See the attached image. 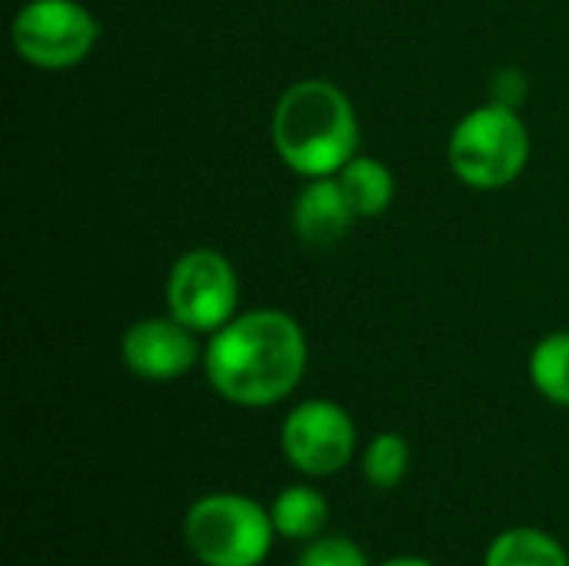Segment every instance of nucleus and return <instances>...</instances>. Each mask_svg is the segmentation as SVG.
I'll return each mask as SVG.
<instances>
[{
    "instance_id": "obj_4",
    "label": "nucleus",
    "mask_w": 569,
    "mask_h": 566,
    "mask_svg": "<svg viewBox=\"0 0 569 566\" xmlns=\"http://www.w3.org/2000/svg\"><path fill=\"white\" fill-rule=\"evenodd\" d=\"M447 157L467 187L500 190L523 173L530 160V130L517 110L483 103L453 127Z\"/></svg>"
},
{
    "instance_id": "obj_16",
    "label": "nucleus",
    "mask_w": 569,
    "mask_h": 566,
    "mask_svg": "<svg viewBox=\"0 0 569 566\" xmlns=\"http://www.w3.org/2000/svg\"><path fill=\"white\" fill-rule=\"evenodd\" d=\"M530 97V83L523 77V70L517 67H503L493 73L490 80V103H500V107H510V110H520Z\"/></svg>"
},
{
    "instance_id": "obj_6",
    "label": "nucleus",
    "mask_w": 569,
    "mask_h": 566,
    "mask_svg": "<svg viewBox=\"0 0 569 566\" xmlns=\"http://www.w3.org/2000/svg\"><path fill=\"white\" fill-rule=\"evenodd\" d=\"M10 40L30 67L67 70L90 57L97 20L80 0H27L13 17Z\"/></svg>"
},
{
    "instance_id": "obj_12",
    "label": "nucleus",
    "mask_w": 569,
    "mask_h": 566,
    "mask_svg": "<svg viewBox=\"0 0 569 566\" xmlns=\"http://www.w3.org/2000/svg\"><path fill=\"white\" fill-rule=\"evenodd\" d=\"M337 183L360 220L380 217L393 203V193H397V180L390 167L377 157H360V153L337 173Z\"/></svg>"
},
{
    "instance_id": "obj_9",
    "label": "nucleus",
    "mask_w": 569,
    "mask_h": 566,
    "mask_svg": "<svg viewBox=\"0 0 569 566\" xmlns=\"http://www.w3.org/2000/svg\"><path fill=\"white\" fill-rule=\"evenodd\" d=\"M357 220L337 177L310 180L290 207V224L307 247H333Z\"/></svg>"
},
{
    "instance_id": "obj_10",
    "label": "nucleus",
    "mask_w": 569,
    "mask_h": 566,
    "mask_svg": "<svg viewBox=\"0 0 569 566\" xmlns=\"http://www.w3.org/2000/svg\"><path fill=\"white\" fill-rule=\"evenodd\" d=\"M270 520L280 540L310 544L327 534L330 504L313 484H287L270 500Z\"/></svg>"
},
{
    "instance_id": "obj_7",
    "label": "nucleus",
    "mask_w": 569,
    "mask_h": 566,
    "mask_svg": "<svg viewBox=\"0 0 569 566\" xmlns=\"http://www.w3.org/2000/svg\"><path fill=\"white\" fill-rule=\"evenodd\" d=\"M167 307L170 317L193 334H217L237 317L240 307V280L233 264L210 247L187 250L167 277Z\"/></svg>"
},
{
    "instance_id": "obj_3",
    "label": "nucleus",
    "mask_w": 569,
    "mask_h": 566,
    "mask_svg": "<svg viewBox=\"0 0 569 566\" xmlns=\"http://www.w3.org/2000/svg\"><path fill=\"white\" fill-rule=\"evenodd\" d=\"M180 534L200 566H263L277 540L270 507L237 490L197 497L183 514Z\"/></svg>"
},
{
    "instance_id": "obj_13",
    "label": "nucleus",
    "mask_w": 569,
    "mask_h": 566,
    "mask_svg": "<svg viewBox=\"0 0 569 566\" xmlns=\"http://www.w3.org/2000/svg\"><path fill=\"white\" fill-rule=\"evenodd\" d=\"M410 474V444L407 437L393 434V430H383L377 434L363 454H360V477L367 487L373 490H393L407 480Z\"/></svg>"
},
{
    "instance_id": "obj_11",
    "label": "nucleus",
    "mask_w": 569,
    "mask_h": 566,
    "mask_svg": "<svg viewBox=\"0 0 569 566\" xmlns=\"http://www.w3.org/2000/svg\"><path fill=\"white\" fill-rule=\"evenodd\" d=\"M483 566H569V554L540 527H507L490 540Z\"/></svg>"
},
{
    "instance_id": "obj_5",
    "label": "nucleus",
    "mask_w": 569,
    "mask_h": 566,
    "mask_svg": "<svg viewBox=\"0 0 569 566\" xmlns=\"http://www.w3.org/2000/svg\"><path fill=\"white\" fill-rule=\"evenodd\" d=\"M357 424L337 400H303L280 424V454L307 480H327L357 457Z\"/></svg>"
},
{
    "instance_id": "obj_15",
    "label": "nucleus",
    "mask_w": 569,
    "mask_h": 566,
    "mask_svg": "<svg viewBox=\"0 0 569 566\" xmlns=\"http://www.w3.org/2000/svg\"><path fill=\"white\" fill-rule=\"evenodd\" d=\"M293 566H370V557L353 537L343 534H323L310 544H303Z\"/></svg>"
},
{
    "instance_id": "obj_8",
    "label": "nucleus",
    "mask_w": 569,
    "mask_h": 566,
    "mask_svg": "<svg viewBox=\"0 0 569 566\" xmlns=\"http://www.w3.org/2000/svg\"><path fill=\"white\" fill-rule=\"evenodd\" d=\"M120 357L133 377L150 384L180 380L187 370L203 364L197 334L177 317H143L130 324L120 340Z\"/></svg>"
},
{
    "instance_id": "obj_2",
    "label": "nucleus",
    "mask_w": 569,
    "mask_h": 566,
    "mask_svg": "<svg viewBox=\"0 0 569 566\" xmlns=\"http://www.w3.org/2000/svg\"><path fill=\"white\" fill-rule=\"evenodd\" d=\"M270 133L280 160L307 180L337 177L357 157L360 143V123L350 97L320 77L297 80L283 90Z\"/></svg>"
},
{
    "instance_id": "obj_1",
    "label": "nucleus",
    "mask_w": 569,
    "mask_h": 566,
    "mask_svg": "<svg viewBox=\"0 0 569 566\" xmlns=\"http://www.w3.org/2000/svg\"><path fill=\"white\" fill-rule=\"evenodd\" d=\"M307 334L283 310H247L210 334L203 374L217 397L263 410L287 400L307 374Z\"/></svg>"
},
{
    "instance_id": "obj_17",
    "label": "nucleus",
    "mask_w": 569,
    "mask_h": 566,
    "mask_svg": "<svg viewBox=\"0 0 569 566\" xmlns=\"http://www.w3.org/2000/svg\"><path fill=\"white\" fill-rule=\"evenodd\" d=\"M377 566H437L433 560H427V557H417V554H400V557H390V560H383V564Z\"/></svg>"
},
{
    "instance_id": "obj_14",
    "label": "nucleus",
    "mask_w": 569,
    "mask_h": 566,
    "mask_svg": "<svg viewBox=\"0 0 569 566\" xmlns=\"http://www.w3.org/2000/svg\"><path fill=\"white\" fill-rule=\"evenodd\" d=\"M530 380L543 400L569 410V330H557L533 347Z\"/></svg>"
}]
</instances>
